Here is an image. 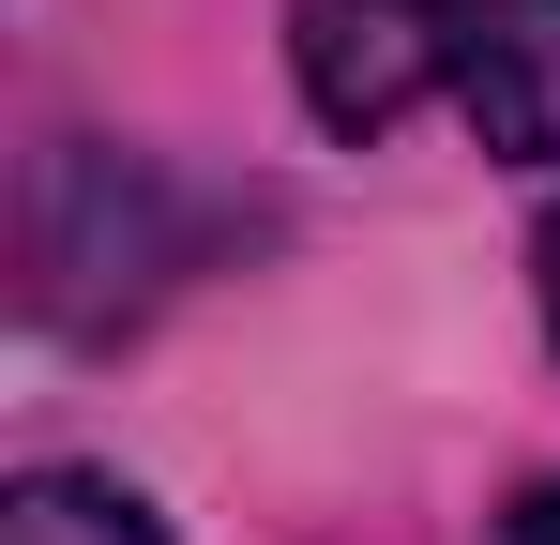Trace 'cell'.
<instances>
[{"mask_svg":"<svg viewBox=\"0 0 560 545\" xmlns=\"http://www.w3.org/2000/svg\"><path fill=\"white\" fill-rule=\"evenodd\" d=\"M500 545H560V485H530V500L500 515Z\"/></svg>","mask_w":560,"mask_h":545,"instance_id":"obj_3","label":"cell"},{"mask_svg":"<svg viewBox=\"0 0 560 545\" xmlns=\"http://www.w3.org/2000/svg\"><path fill=\"white\" fill-rule=\"evenodd\" d=\"M0 545H167V531H152V500L106 485V469H15Z\"/></svg>","mask_w":560,"mask_h":545,"instance_id":"obj_2","label":"cell"},{"mask_svg":"<svg viewBox=\"0 0 560 545\" xmlns=\"http://www.w3.org/2000/svg\"><path fill=\"white\" fill-rule=\"evenodd\" d=\"M546 334H560V228H546Z\"/></svg>","mask_w":560,"mask_h":545,"instance_id":"obj_4","label":"cell"},{"mask_svg":"<svg viewBox=\"0 0 560 545\" xmlns=\"http://www.w3.org/2000/svg\"><path fill=\"white\" fill-rule=\"evenodd\" d=\"M288 77L334 137L455 121L500 167H560V0H288Z\"/></svg>","mask_w":560,"mask_h":545,"instance_id":"obj_1","label":"cell"}]
</instances>
